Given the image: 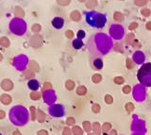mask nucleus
<instances>
[{"instance_id": "obj_1", "label": "nucleus", "mask_w": 151, "mask_h": 135, "mask_svg": "<svg viewBox=\"0 0 151 135\" xmlns=\"http://www.w3.org/2000/svg\"><path fill=\"white\" fill-rule=\"evenodd\" d=\"M9 118L12 125L17 127H23L28 122L29 113L27 109L24 106L16 105L9 110Z\"/></svg>"}, {"instance_id": "obj_2", "label": "nucleus", "mask_w": 151, "mask_h": 135, "mask_svg": "<svg viewBox=\"0 0 151 135\" xmlns=\"http://www.w3.org/2000/svg\"><path fill=\"white\" fill-rule=\"evenodd\" d=\"M85 19L87 24L94 28H103L107 23V16L104 13L96 10H90L85 12Z\"/></svg>"}, {"instance_id": "obj_3", "label": "nucleus", "mask_w": 151, "mask_h": 135, "mask_svg": "<svg viewBox=\"0 0 151 135\" xmlns=\"http://www.w3.org/2000/svg\"><path fill=\"white\" fill-rule=\"evenodd\" d=\"M27 23L24 19L19 18V17H14L10 20L9 24V31L16 35V36H23L27 32Z\"/></svg>"}, {"instance_id": "obj_4", "label": "nucleus", "mask_w": 151, "mask_h": 135, "mask_svg": "<svg viewBox=\"0 0 151 135\" xmlns=\"http://www.w3.org/2000/svg\"><path fill=\"white\" fill-rule=\"evenodd\" d=\"M137 78L145 87H151V63H146L139 68Z\"/></svg>"}, {"instance_id": "obj_5", "label": "nucleus", "mask_w": 151, "mask_h": 135, "mask_svg": "<svg viewBox=\"0 0 151 135\" xmlns=\"http://www.w3.org/2000/svg\"><path fill=\"white\" fill-rule=\"evenodd\" d=\"M28 63V59L26 55H18L13 58L12 65L18 71H24Z\"/></svg>"}, {"instance_id": "obj_6", "label": "nucleus", "mask_w": 151, "mask_h": 135, "mask_svg": "<svg viewBox=\"0 0 151 135\" xmlns=\"http://www.w3.org/2000/svg\"><path fill=\"white\" fill-rule=\"evenodd\" d=\"M49 114L54 117H62L65 114L64 107L61 104H54L49 107Z\"/></svg>"}, {"instance_id": "obj_7", "label": "nucleus", "mask_w": 151, "mask_h": 135, "mask_svg": "<svg viewBox=\"0 0 151 135\" xmlns=\"http://www.w3.org/2000/svg\"><path fill=\"white\" fill-rule=\"evenodd\" d=\"M64 24H65L64 19H63L62 17H59V16L54 17V18L52 19V21H51L52 27H53L54 28H56V29H61V28H62V27H64Z\"/></svg>"}, {"instance_id": "obj_8", "label": "nucleus", "mask_w": 151, "mask_h": 135, "mask_svg": "<svg viewBox=\"0 0 151 135\" xmlns=\"http://www.w3.org/2000/svg\"><path fill=\"white\" fill-rule=\"evenodd\" d=\"M103 61L101 58L97 57V58H94L93 61H92V68H93L94 70H101L103 68Z\"/></svg>"}, {"instance_id": "obj_9", "label": "nucleus", "mask_w": 151, "mask_h": 135, "mask_svg": "<svg viewBox=\"0 0 151 135\" xmlns=\"http://www.w3.org/2000/svg\"><path fill=\"white\" fill-rule=\"evenodd\" d=\"M27 87L31 90V91H37L39 90L40 88V82L35 79V78H32V79H29L27 81Z\"/></svg>"}, {"instance_id": "obj_10", "label": "nucleus", "mask_w": 151, "mask_h": 135, "mask_svg": "<svg viewBox=\"0 0 151 135\" xmlns=\"http://www.w3.org/2000/svg\"><path fill=\"white\" fill-rule=\"evenodd\" d=\"M83 42H82V40H80V39H75L74 41H73V43H72V45H73V47L75 48V49H80L82 46H83Z\"/></svg>"}, {"instance_id": "obj_11", "label": "nucleus", "mask_w": 151, "mask_h": 135, "mask_svg": "<svg viewBox=\"0 0 151 135\" xmlns=\"http://www.w3.org/2000/svg\"><path fill=\"white\" fill-rule=\"evenodd\" d=\"M113 19H114L116 22H121V21L124 20V15H123L121 12H119V11H115V12L113 13Z\"/></svg>"}, {"instance_id": "obj_12", "label": "nucleus", "mask_w": 151, "mask_h": 135, "mask_svg": "<svg viewBox=\"0 0 151 135\" xmlns=\"http://www.w3.org/2000/svg\"><path fill=\"white\" fill-rule=\"evenodd\" d=\"M71 18H72L74 21H79L80 18H81L80 12L77 11V10H74V11L71 13Z\"/></svg>"}, {"instance_id": "obj_13", "label": "nucleus", "mask_w": 151, "mask_h": 135, "mask_svg": "<svg viewBox=\"0 0 151 135\" xmlns=\"http://www.w3.org/2000/svg\"><path fill=\"white\" fill-rule=\"evenodd\" d=\"M85 36H86V33H85V31H84V30H82V29L78 30V31H77V33H76V37H77V39L82 40V39H84V38H85Z\"/></svg>"}, {"instance_id": "obj_14", "label": "nucleus", "mask_w": 151, "mask_h": 135, "mask_svg": "<svg viewBox=\"0 0 151 135\" xmlns=\"http://www.w3.org/2000/svg\"><path fill=\"white\" fill-rule=\"evenodd\" d=\"M92 79H93V81L94 83H98V82H100V81H101L102 76H101L99 74H95V75L92 77Z\"/></svg>"}, {"instance_id": "obj_15", "label": "nucleus", "mask_w": 151, "mask_h": 135, "mask_svg": "<svg viewBox=\"0 0 151 135\" xmlns=\"http://www.w3.org/2000/svg\"><path fill=\"white\" fill-rule=\"evenodd\" d=\"M86 92H87V89H86L84 86H80V87H78V89L76 90V93H77L78 94H81V95L85 94Z\"/></svg>"}, {"instance_id": "obj_16", "label": "nucleus", "mask_w": 151, "mask_h": 135, "mask_svg": "<svg viewBox=\"0 0 151 135\" xmlns=\"http://www.w3.org/2000/svg\"><path fill=\"white\" fill-rule=\"evenodd\" d=\"M113 81H114V83H116V84H123L124 81H125V79H124V77H122V76H116V77H114Z\"/></svg>"}, {"instance_id": "obj_17", "label": "nucleus", "mask_w": 151, "mask_h": 135, "mask_svg": "<svg viewBox=\"0 0 151 135\" xmlns=\"http://www.w3.org/2000/svg\"><path fill=\"white\" fill-rule=\"evenodd\" d=\"M134 3H135V5H137V6H139V7H142V6L147 5V0H135Z\"/></svg>"}, {"instance_id": "obj_18", "label": "nucleus", "mask_w": 151, "mask_h": 135, "mask_svg": "<svg viewBox=\"0 0 151 135\" xmlns=\"http://www.w3.org/2000/svg\"><path fill=\"white\" fill-rule=\"evenodd\" d=\"M92 5H93V7H95L97 5V1L96 0H90L87 3V7L88 8H92Z\"/></svg>"}, {"instance_id": "obj_19", "label": "nucleus", "mask_w": 151, "mask_h": 135, "mask_svg": "<svg viewBox=\"0 0 151 135\" xmlns=\"http://www.w3.org/2000/svg\"><path fill=\"white\" fill-rule=\"evenodd\" d=\"M126 109H127V111L128 112H132L133 110H134V106H133V104L132 103H128L127 105H126Z\"/></svg>"}, {"instance_id": "obj_20", "label": "nucleus", "mask_w": 151, "mask_h": 135, "mask_svg": "<svg viewBox=\"0 0 151 135\" xmlns=\"http://www.w3.org/2000/svg\"><path fill=\"white\" fill-rule=\"evenodd\" d=\"M92 110H93V112L97 113V112H99V111H100V106H99L98 104H94V105L93 106Z\"/></svg>"}, {"instance_id": "obj_21", "label": "nucleus", "mask_w": 151, "mask_h": 135, "mask_svg": "<svg viewBox=\"0 0 151 135\" xmlns=\"http://www.w3.org/2000/svg\"><path fill=\"white\" fill-rule=\"evenodd\" d=\"M142 13H143V15L144 16H147V17H148L149 15H150V10L149 9H142V11H141Z\"/></svg>"}, {"instance_id": "obj_22", "label": "nucleus", "mask_w": 151, "mask_h": 135, "mask_svg": "<svg viewBox=\"0 0 151 135\" xmlns=\"http://www.w3.org/2000/svg\"><path fill=\"white\" fill-rule=\"evenodd\" d=\"M105 102H106V103H109V104L112 103V97H111L110 94H107V95L105 96Z\"/></svg>"}, {"instance_id": "obj_23", "label": "nucleus", "mask_w": 151, "mask_h": 135, "mask_svg": "<svg viewBox=\"0 0 151 135\" xmlns=\"http://www.w3.org/2000/svg\"><path fill=\"white\" fill-rule=\"evenodd\" d=\"M137 27H138V23H136V22H133V23H131V24L129 25V28L130 30H133V29H135Z\"/></svg>"}, {"instance_id": "obj_24", "label": "nucleus", "mask_w": 151, "mask_h": 135, "mask_svg": "<svg viewBox=\"0 0 151 135\" xmlns=\"http://www.w3.org/2000/svg\"><path fill=\"white\" fill-rule=\"evenodd\" d=\"M127 64H128V68L129 69L133 68V63H132V62H131L130 59H127Z\"/></svg>"}, {"instance_id": "obj_25", "label": "nucleus", "mask_w": 151, "mask_h": 135, "mask_svg": "<svg viewBox=\"0 0 151 135\" xmlns=\"http://www.w3.org/2000/svg\"><path fill=\"white\" fill-rule=\"evenodd\" d=\"M130 90H131V88H130L129 86H126V87L124 88V93H125V94H129V93L130 92Z\"/></svg>"}, {"instance_id": "obj_26", "label": "nucleus", "mask_w": 151, "mask_h": 135, "mask_svg": "<svg viewBox=\"0 0 151 135\" xmlns=\"http://www.w3.org/2000/svg\"><path fill=\"white\" fill-rule=\"evenodd\" d=\"M147 28L148 30H151V22H147Z\"/></svg>"}, {"instance_id": "obj_27", "label": "nucleus", "mask_w": 151, "mask_h": 135, "mask_svg": "<svg viewBox=\"0 0 151 135\" xmlns=\"http://www.w3.org/2000/svg\"><path fill=\"white\" fill-rule=\"evenodd\" d=\"M78 1H80V2H85L86 0H78Z\"/></svg>"}, {"instance_id": "obj_28", "label": "nucleus", "mask_w": 151, "mask_h": 135, "mask_svg": "<svg viewBox=\"0 0 151 135\" xmlns=\"http://www.w3.org/2000/svg\"><path fill=\"white\" fill-rule=\"evenodd\" d=\"M0 135H3V134H2V133H1V132H0Z\"/></svg>"}]
</instances>
